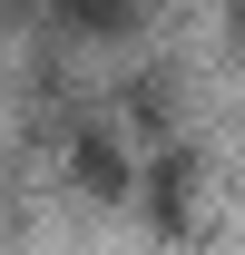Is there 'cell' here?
<instances>
[{
    "label": "cell",
    "instance_id": "obj_1",
    "mask_svg": "<svg viewBox=\"0 0 245 255\" xmlns=\"http://www.w3.org/2000/svg\"><path fill=\"white\" fill-rule=\"evenodd\" d=\"M39 10H59L69 30H127L137 20V0H39Z\"/></svg>",
    "mask_w": 245,
    "mask_h": 255
}]
</instances>
